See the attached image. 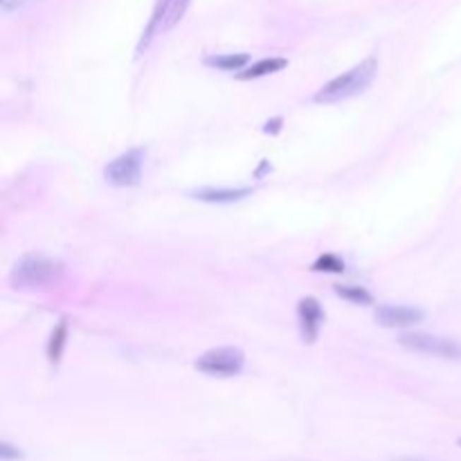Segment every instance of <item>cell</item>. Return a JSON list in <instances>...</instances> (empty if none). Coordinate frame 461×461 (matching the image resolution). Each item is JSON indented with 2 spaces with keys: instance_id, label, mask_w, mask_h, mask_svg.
I'll use <instances>...</instances> for the list:
<instances>
[{
  "instance_id": "obj_9",
  "label": "cell",
  "mask_w": 461,
  "mask_h": 461,
  "mask_svg": "<svg viewBox=\"0 0 461 461\" xmlns=\"http://www.w3.org/2000/svg\"><path fill=\"white\" fill-rule=\"evenodd\" d=\"M250 193H252L250 187H241V189H212V187H205V189L191 191L189 196L198 198L203 203H237L241 198L250 196Z\"/></svg>"
},
{
  "instance_id": "obj_18",
  "label": "cell",
  "mask_w": 461,
  "mask_h": 461,
  "mask_svg": "<svg viewBox=\"0 0 461 461\" xmlns=\"http://www.w3.org/2000/svg\"><path fill=\"white\" fill-rule=\"evenodd\" d=\"M457 443H459V445H461V439H459V441H457Z\"/></svg>"
},
{
  "instance_id": "obj_10",
  "label": "cell",
  "mask_w": 461,
  "mask_h": 461,
  "mask_svg": "<svg viewBox=\"0 0 461 461\" xmlns=\"http://www.w3.org/2000/svg\"><path fill=\"white\" fill-rule=\"evenodd\" d=\"M66 342H68V320L61 318L54 326V331L50 333V340H47V358H50L52 365H59V360L64 356Z\"/></svg>"
},
{
  "instance_id": "obj_12",
  "label": "cell",
  "mask_w": 461,
  "mask_h": 461,
  "mask_svg": "<svg viewBox=\"0 0 461 461\" xmlns=\"http://www.w3.org/2000/svg\"><path fill=\"white\" fill-rule=\"evenodd\" d=\"M248 61H250L248 54H216L205 59V66L216 70H227V72H234V70L241 72L248 68Z\"/></svg>"
},
{
  "instance_id": "obj_6",
  "label": "cell",
  "mask_w": 461,
  "mask_h": 461,
  "mask_svg": "<svg viewBox=\"0 0 461 461\" xmlns=\"http://www.w3.org/2000/svg\"><path fill=\"white\" fill-rule=\"evenodd\" d=\"M297 320H299V333L304 342H315L320 335L322 322H324V311L320 301L315 297H301L297 301Z\"/></svg>"
},
{
  "instance_id": "obj_17",
  "label": "cell",
  "mask_w": 461,
  "mask_h": 461,
  "mask_svg": "<svg viewBox=\"0 0 461 461\" xmlns=\"http://www.w3.org/2000/svg\"><path fill=\"white\" fill-rule=\"evenodd\" d=\"M279 128H282V119H279V117H277V119H273V122H268V124L263 126V131H265V133H277Z\"/></svg>"
},
{
  "instance_id": "obj_7",
  "label": "cell",
  "mask_w": 461,
  "mask_h": 461,
  "mask_svg": "<svg viewBox=\"0 0 461 461\" xmlns=\"http://www.w3.org/2000/svg\"><path fill=\"white\" fill-rule=\"evenodd\" d=\"M376 322L385 329H407L423 320V311L412 306H394V304H381L373 313Z\"/></svg>"
},
{
  "instance_id": "obj_14",
  "label": "cell",
  "mask_w": 461,
  "mask_h": 461,
  "mask_svg": "<svg viewBox=\"0 0 461 461\" xmlns=\"http://www.w3.org/2000/svg\"><path fill=\"white\" fill-rule=\"evenodd\" d=\"M313 270L318 273H345V261L335 257V254H322L318 261L313 263Z\"/></svg>"
},
{
  "instance_id": "obj_16",
  "label": "cell",
  "mask_w": 461,
  "mask_h": 461,
  "mask_svg": "<svg viewBox=\"0 0 461 461\" xmlns=\"http://www.w3.org/2000/svg\"><path fill=\"white\" fill-rule=\"evenodd\" d=\"M0 457H3V461H9V459H20L23 453L16 450L14 445H9V443H3L0 445Z\"/></svg>"
},
{
  "instance_id": "obj_11",
  "label": "cell",
  "mask_w": 461,
  "mask_h": 461,
  "mask_svg": "<svg viewBox=\"0 0 461 461\" xmlns=\"http://www.w3.org/2000/svg\"><path fill=\"white\" fill-rule=\"evenodd\" d=\"M174 3H176V0H157V5L153 9V16L149 20V28H147V32H144V36H142L140 47L149 45V41L153 39V34L157 32V28H162V23H167L169 14H172V9H174Z\"/></svg>"
},
{
  "instance_id": "obj_5",
  "label": "cell",
  "mask_w": 461,
  "mask_h": 461,
  "mask_svg": "<svg viewBox=\"0 0 461 461\" xmlns=\"http://www.w3.org/2000/svg\"><path fill=\"white\" fill-rule=\"evenodd\" d=\"M398 342L409 351L417 354H428V356H439L448 360H461V342L443 335H432V333H403L398 337Z\"/></svg>"
},
{
  "instance_id": "obj_13",
  "label": "cell",
  "mask_w": 461,
  "mask_h": 461,
  "mask_svg": "<svg viewBox=\"0 0 461 461\" xmlns=\"http://www.w3.org/2000/svg\"><path fill=\"white\" fill-rule=\"evenodd\" d=\"M333 290H335L337 297L351 301V304H360V306L373 304L371 293H369L367 288H362V286H333Z\"/></svg>"
},
{
  "instance_id": "obj_2",
  "label": "cell",
  "mask_w": 461,
  "mask_h": 461,
  "mask_svg": "<svg viewBox=\"0 0 461 461\" xmlns=\"http://www.w3.org/2000/svg\"><path fill=\"white\" fill-rule=\"evenodd\" d=\"M61 275H64L61 261L43 257V254H25L11 268L9 282L16 288H34V286L54 284L61 279Z\"/></svg>"
},
{
  "instance_id": "obj_8",
  "label": "cell",
  "mask_w": 461,
  "mask_h": 461,
  "mask_svg": "<svg viewBox=\"0 0 461 461\" xmlns=\"http://www.w3.org/2000/svg\"><path fill=\"white\" fill-rule=\"evenodd\" d=\"M288 66V59L284 56H270V59H261V61H254L252 66H248L246 70L237 72V79L241 81H252V79H261L275 75V72L284 70Z\"/></svg>"
},
{
  "instance_id": "obj_4",
  "label": "cell",
  "mask_w": 461,
  "mask_h": 461,
  "mask_svg": "<svg viewBox=\"0 0 461 461\" xmlns=\"http://www.w3.org/2000/svg\"><path fill=\"white\" fill-rule=\"evenodd\" d=\"M144 157H147V149L136 147L128 149L126 153L117 155L115 160H111L104 167V178L115 187H133L140 185L142 180V167Z\"/></svg>"
},
{
  "instance_id": "obj_3",
  "label": "cell",
  "mask_w": 461,
  "mask_h": 461,
  "mask_svg": "<svg viewBox=\"0 0 461 461\" xmlns=\"http://www.w3.org/2000/svg\"><path fill=\"white\" fill-rule=\"evenodd\" d=\"M246 354L237 347H218L210 349L193 362V367L208 376H218V378H232L244 371Z\"/></svg>"
},
{
  "instance_id": "obj_1",
  "label": "cell",
  "mask_w": 461,
  "mask_h": 461,
  "mask_svg": "<svg viewBox=\"0 0 461 461\" xmlns=\"http://www.w3.org/2000/svg\"><path fill=\"white\" fill-rule=\"evenodd\" d=\"M376 70H378L376 59L373 56L365 59V61H360L358 66L342 72V75H337L329 83H324V86L315 92L313 102L315 104H337V102H345L360 92H365L376 77Z\"/></svg>"
},
{
  "instance_id": "obj_15",
  "label": "cell",
  "mask_w": 461,
  "mask_h": 461,
  "mask_svg": "<svg viewBox=\"0 0 461 461\" xmlns=\"http://www.w3.org/2000/svg\"><path fill=\"white\" fill-rule=\"evenodd\" d=\"M189 3H191V0H176V3H174V9H172V14H169V18H167V23H164V30L174 28L176 23L185 16V11H187Z\"/></svg>"
}]
</instances>
